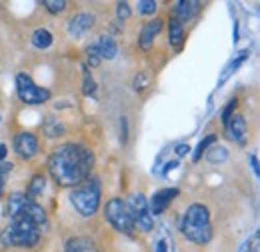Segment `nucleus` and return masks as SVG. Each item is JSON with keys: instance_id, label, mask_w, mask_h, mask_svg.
I'll return each mask as SVG.
<instances>
[{"instance_id": "nucleus-1", "label": "nucleus", "mask_w": 260, "mask_h": 252, "mask_svg": "<svg viewBox=\"0 0 260 252\" xmlns=\"http://www.w3.org/2000/svg\"><path fill=\"white\" fill-rule=\"evenodd\" d=\"M94 156L86 146L80 144H60L48 158V172L58 186H78L92 170Z\"/></svg>"}, {"instance_id": "nucleus-2", "label": "nucleus", "mask_w": 260, "mask_h": 252, "mask_svg": "<svg viewBox=\"0 0 260 252\" xmlns=\"http://www.w3.org/2000/svg\"><path fill=\"white\" fill-rule=\"evenodd\" d=\"M180 232L184 234L186 240L194 244H206L212 240V224L208 208L202 204H192L186 208L180 220Z\"/></svg>"}, {"instance_id": "nucleus-3", "label": "nucleus", "mask_w": 260, "mask_h": 252, "mask_svg": "<svg viewBox=\"0 0 260 252\" xmlns=\"http://www.w3.org/2000/svg\"><path fill=\"white\" fill-rule=\"evenodd\" d=\"M12 220L8 222L4 234H2V240L6 246H20V248H32L34 244L40 240V224L24 214V212H18L14 216H10Z\"/></svg>"}, {"instance_id": "nucleus-4", "label": "nucleus", "mask_w": 260, "mask_h": 252, "mask_svg": "<svg viewBox=\"0 0 260 252\" xmlns=\"http://www.w3.org/2000/svg\"><path fill=\"white\" fill-rule=\"evenodd\" d=\"M70 202L82 216L96 214L98 206H100V180L94 176H88L82 184H78L72 190Z\"/></svg>"}, {"instance_id": "nucleus-5", "label": "nucleus", "mask_w": 260, "mask_h": 252, "mask_svg": "<svg viewBox=\"0 0 260 252\" xmlns=\"http://www.w3.org/2000/svg\"><path fill=\"white\" fill-rule=\"evenodd\" d=\"M104 218L114 226V230H118L122 234H132L134 232V222H132V216L128 212V206L120 198H112V200L106 202Z\"/></svg>"}, {"instance_id": "nucleus-6", "label": "nucleus", "mask_w": 260, "mask_h": 252, "mask_svg": "<svg viewBox=\"0 0 260 252\" xmlns=\"http://www.w3.org/2000/svg\"><path fill=\"white\" fill-rule=\"evenodd\" d=\"M126 206H128V212L132 216V222L134 226L142 228V230H152L154 226V218L150 214V208H148V200L142 192H134L130 194V198L126 200Z\"/></svg>"}, {"instance_id": "nucleus-7", "label": "nucleus", "mask_w": 260, "mask_h": 252, "mask_svg": "<svg viewBox=\"0 0 260 252\" xmlns=\"http://www.w3.org/2000/svg\"><path fill=\"white\" fill-rule=\"evenodd\" d=\"M16 92H18V98L24 104H42L50 98V90L40 88L38 84H34L32 78L24 72L16 74Z\"/></svg>"}, {"instance_id": "nucleus-8", "label": "nucleus", "mask_w": 260, "mask_h": 252, "mask_svg": "<svg viewBox=\"0 0 260 252\" xmlns=\"http://www.w3.org/2000/svg\"><path fill=\"white\" fill-rule=\"evenodd\" d=\"M14 150L20 158H34L38 154V140L32 132H18L14 136Z\"/></svg>"}, {"instance_id": "nucleus-9", "label": "nucleus", "mask_w": 260, "mask_h": 252, "mask_svg": "<svg viewBox=\"0 0 260 252\" xmlns=\"http://www.w3.org/2000/svg\"><path fill=\"white\" fill-rule=\"evenodd\" d=\"M226 136L228 140L236 142V144H246V138H248V124H246V118L236 114L232 116L226 122Z\"/></svg>"}, {"instance_id": "nucleus-10", "label": "nucleus", "mask_w": 260, "mask_h": 252, "mask_svg": "<svg viewBox=\"0 0 260 252\" xmlns=\"http://www.w3.org/2000/svg\"><path fill=\"white\" fill-rule=\"evenodd\" d=\"M178 196V190L176 188H162L158 190L152 198H150V202H148V208H150V214L152 216H156V214H162L164 210L170 206V202L174 200Z\"/></svg>"}, {"instance_id": "nucleus-11", "label": "nucleus", "mask_w": 260, "mask_h": 252, "mask_svg": "<svg viewBox=\"0 0 260 252\" xmlns=\"http://www.w3.org/2000/svg\"><path fill=\"white\" fill-rule=\"evenodd\" d=\"M92 24H94V16H92V14H86V12L76 14V16L68 22V34L74 36V38H78V36H82L84 32L90 30Z\"/></svg>"}, {"instance_id": "nucleus-12", "label": "nucleus", "mask_w": 260, "mask_h": 252, "mask_svg": "<svg viewBox=\"0 0 260 252\" xmlns=\"http://www.w3.org/2000/svg\"><path fill=\"white\" fill-rule=\"evenodd\" d=\"M160 28H162V20H160V18H154V20H150L148 24H144V28L140 32V40H138V44H140L142 50H150V48H152L154 36L160 32Z\"/></svg>"}, {"instance_id": "nucleus-13", "label": "nucleus", "mask_w": 260, "mask_h": 252, "mask_svg": "<svg viewBox=\"0 0 260 252\" xmlns=\"http://www.w3.org/2000/svg\"><path fill=\"white\" fill-rule=\"evenodd\" d=\"M198 8H200V2H192V0H188V2H176L174 16L172 18L178 20L180 24H184L186 20H190L196 12H198Z\"/></svg>"}, {"instance_id": "nucleus-14", "label": "nucleus", "mask_w": 260, "mask_h": 252, "mask_svg": "<svg viewBox=\"0 0 260 252\" xmlns=\"http://www.w3.org/2000/svg\"><path fill=\"white\" fill-rule=\"evenodd\" d=\"M64 252H98V246L88 236H74L66 242Z\"/></svg>"}, {"instance_id": "nucleus-15", "label": "nucleus", "mask_w": 260, "mask_h": 252, "mask_svg": "<svg viewBox=\"0 0 260 252\" xmlns=\"http://www.w3.org/2000/svg\"><path fill=\"white\" fill-rule=\"evenodd\" d=\"M96 48L100 52V58H106V60H112L116 56V42L110 38V36H100L96 42Z\"/></svg>"}, {"instance_id": "nucleus-16", "label": "nucleus", "mask_w": 260, "mask_h": 252, "mask_svg": "<svg viewBox=\"0 0 260 252\" xmlns=\"http://www.w3.org/2000/svg\"><path fill=\"white\" fill-rule=\"evenodd\" d=\"M168 40H170L172 46H180L184 42V26L174 18L168 24Z\"/></svg>"}, {"instance_id": "nucleus-17", "label": "nucleus", "mask_w": 260, "mask_h": 252, "mask_svg": "<svg viewBox=\"0 0 260 252\" xmlns=\"http://www.w3.org/2000/svg\"><path fill=\"white\" fill-rule=\"evenodd\" d=\"M32 44L36 48H48L52 44V34L46 30V28H38V30L32 34Z\"/></svg>"}, {"instance_id": "nucleus-18", "label": "nucleus", "mask_w": 260, "mask_h": 252, "mask_svg": "<svg viewBox=\"0 0 260 252\" xmlns=\"http://www.w3.org/2000/svg\"><path fill=\"white\" fill-rule=\"evenodd\" d=\"M28 200V196L26 194H22V192H14L12 196H10V200H8V214L10 216H14L22 206H24V202Z\"/></svg>"}, {"instance_id": "nucleus-19", "label": "nucleus", "mask_w": 260, "mask_h": 252, "mask_svg": "<svg viewBox=\"0 0 260 252\" xmlns=\"http://www.w3.org/2000/svg\"><path fill=\"white\" fill-rule=\"evenodd\" d=\"M46 188V180H44V176L42 174H36L32 176V180H30V186H28V198L32 200L36 196H40L42 192Z\"/></svg>"}, {"instance_id": "nucleus-20", "label": "nucleus", "mask_w": 260, "mask_h": 252, "mask_svg": "<svg viewBox=\"0 0 260 252\" xmlns=\"http://www.w3.org/2000/svg\"><path fill=\"white\" fill-rule=\"evenodd\" d=\"M226 158H228V150L224 146H212V148L208 150V154H206V160L212 162V164H220V162H224Z\"/></svg>"}, {"instance_id": "nucleus-21", "label": "nucleus", "mask_w": 260, "mask_h": 252, "mask_svg": "<svg viewBox=\"0 0 260 252\" xmlns=\"http://www.w3.org/2000/svg\"><path fill=\"white\" fill-rule=\"evenodd\" d=\"M82 72H84V82H82V92L84 96H94L96 92V82H94V78L88 74V68L84 66L82 68Z\"/></svg>"}, {"instance_id": "nucleus-22", "label": "nucleus", "mask_w": 260, "mask_h": 252, "mask_svg": "<svg viewBox=\"0 0 260 252\" xmlns=\"http://www.w3.org/2000/svg\"><path fill=\"white\" fill-rule=\"evenodd\" d=\"M214 140H216V136H214V134H208L204 140H200V142H198V146H196L192 160H194V162H198V160H200V156H202V152H206V148H208L210 144H214Z\"/></svg>"}, {"instance_id": "nucleus-23", "label": "nucleus", "mask_w": 260, "mask_h": 252, "mask_svg": "<svg viewBox=\"0 0 260 252\" xmlns=\"http://www.w3.org/2000/svg\"><path fill=\"white\" fill-rule=\"evenodd\" d=\"M136 8H138V14L148 16V14H154L156 12V2L154 0H140L136 4Z\"/></svg>"}, {"instance_id": "nucleus-24", "label": "nucleus", "mask_w": 260, "mask_h": 252, "mask_svg": "<svg viewBox=\"0 0 260 252\" xmlns=\"http://www.w3.org/2000/svg\"><path fill=\"white\" fill-rule=\"evenodd\" d=\"M42 6H44L48 12L58 14V12H62V10L66 8V2L64 0H44V2H42Z\"/></svg>"}, {"instance_id": "nucleus-25", "label": "nucleus", "mask_w": 260, "mask_h": 252, "mask_svg": "<svg viewBox=\"0 0 260 252\" xmlns=\"http://www.w3.org/2000/svg\"><path fill=\"white\" fill-rule=\"evenodd\" d=\"M86 62L90 64L92 68L102 62V58H100V52H98L96 44H92V46H88V48H86Z\"/></svg>"}, {"instance_id": "nucleus-26", "label": "nucleus", "mask_w": 260, "mask_h": 252, "mask_svg": "<svg viewBox=\"0 0 260 252\" xmlns=\"http://www.w3.org/2000/svg\"><path fill=\"white\" fill-rule=\"evenodd\" d=\"M12 168H14L12 162H0V194H2V190H4L6 178H8V174L12 172Z\"/></svg>"}, {"instance_id": "nucleus-27", "label": "nucleus", "mask_w": 260, "mask_h": 252, "mask_svg": "<svg viewBox=\"0 0 260 252\" xmlns=\"http://www.w3.org/2000/svg\"><path fill=\"white\" fill-rule=\"evenodd\" d=\"M234 108H236V98H232V100L228 102L226 108H224V112H222V116H220V118H222V124H224V126H226V122L230 120V118H232V114H234Z\"/></svg>"}, {"instance_id": "nucleus-28", "label": "nucleus", "mask_w": 260, "mask_h": 252, "mask_svg": "<svg viewBox=\"0 0 260 252\" xmlns=\"http://www.w3.org/2000/svg\"><path fill=\"white\" fill-rule=\"evenodd\" d=\"M118 16L120 18H128L130 16V6L126 2H118Z\"/></svg>"}, {"instance_id": "nucleus-29", "label": "nucleus", "mask_w": 260, "mask_h": 252, "mask_svg": "<svg viewBox=\"0 0 260 252\" xmlns=\"http://www.w3.org/2000/svg\"><path fill=\"white\" fill-rule=\"evenodd\" d=\"M120 122H122V124H120V134H122V138H120V140H122V142H126V140H128V120H126V118H122Z\"/></svg>"}, {"instance_id": "nucleus-30", "label": "nucleus", "mask_w": 260, "mask_h": 252, "mask_svg": "<svg viewBox=\"0 0 260 252\" xmlns=\"http://www.w3.org/2000/svg\"><path fill=\"white\" fill-rule=\"evenodd\" d=\"M188 152H190V146H188V144H178V146H176V154H178V156H186Z\"/></svg>"}, {"instance_id": "nucleus-31", "label": "nucleus", "mask_w": 260, "mask_h": 252, "mask_svg": "<svg viewBox=\"0 0 260 252\" xmlns=\"http://www.w3.org/2000/svg\"><path fill=\"white\" fill-rule=\"evenodd\" d=\"M250 164H252V170H254V174L258 176L260 168H258V158H256V154H250Z\"/></svg>"}, {"instance_id": "nucleus-32", "label": "nucleus", "mask_w": 260, "mask_h": 252, "mask_svg": "<svg viewBox=\"0 0 260 252\" xmlns=\"http://www.w3.org/2000/svg\"><path fill=\"white\" fill-rule=\"evenodd\" d=\"M6 152H8V150H6V146H4V144H0V162L6 158Z\"/></svg>"}, {"instance_id": "nucleus-33", "label": "nucleus", "mask_w": 260, "mask_h": 252, "mask_svg": "<svg viewBox=\"0 0 260 252\" xmlns=\"http://www.w3.org/2000/svg\"><path fill=\"white\" fill-rule=\"evenodd\" d=\"M158 252H166V242H164V240L158 242Z\"/></svg>"}, {"instance_id": "nucleus-34", "label": "nucleus", "mask_w": 260, "mask_h": 252, "mask_svg": "<svg viewBox=\"0 0 260 252\" xmlns=\"http://www.w3.org/2000/svg\"><path fill=\"white\" fill-rule=\"evenodd\" d=\"M174 166H176V162H170V164L164 166V170H170V168H174Z\"/></svg>"}, {"instance_id": "nucleus-35", "label": "nucleus", "mask_w": 260, "mask_h": 252, "mask_svg": "<svg viewBox=\"0 0 260 252\" xmlns=\"http://www.w3.org/2000/svg\"><path fill=\"white\" fill-rule=\"evenodd\" d=\"M0 120H2V118H0Z\"/></svg>"}]
</instances>
